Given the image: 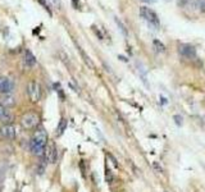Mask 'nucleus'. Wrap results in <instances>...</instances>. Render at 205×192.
Segmentation results:
<instances>
[{
	"mask_svg": "<svg viewBox=\"0 0 205 192\" xmlns=\"http://www.w3.org/2000/svg\"><path fill=\"white\" fill-rule=\"evenodd\" d=\"M140 16H141V18H144L150 26H153L155 28H158L160 26L159 17L153 9H150L147 7H141L140 8Z\"/></svg>",
	"mask_w": 205,
	"mask_h": 192,
	"instance_id": "2",
	"label": "nucleus"
},
{
	"mask_svg": "<svg viewBox=\"0 0 205 192\" xmlns=\"http://www.w3.org/2000/svg\"><path fill=\"white\" fill-rule=\"evenodd\" d=\"M114 22H115V25L118 26V28H119V31L123 34V36H127L128 35V32H127V28H126V26L123 25V22L122 21L118 18V17H114Z\"/></svg>",
	"mask_w": 205,
	"mask_h": 192,
	"instance_id": "12",
	"label": "nucleus"
},
{
	"mask_svg": "<svg viewBox=\"0 0 205 192\" xmlns=\"http://www.w3.org/2000/svg\"><path fill=\"white\" fill-rule=\"evenodd\" d=\"M25 64H26V67H28V68H32L36 64V58L31 53V50H26L25 51Z\"/></svg>",
	"mask_w": 205,
	"mask_h": 192,
	"instance_id": "10",
	"label": "nucleus"
},
{
	"mask_svg": "<svg viewBox=\"0 0 205 192\" xmlns=\"http://www.w3.org/2000/svg\"><path fill=\"white\" fill-rule=\"evenodd\" d=\"M145 2H154V0H145Z\"/></svg>",
	"mask_w": 205,
	"mask_h": 192,
	"instance_id": "23",
	"label": "nucleus"
},
{
	"mask_svg": "<svg viewBox=\"0 0 205 192\" xmlns=\"http://www.w3.org/2000/svg\"><path fill=\"white\" fill-rule=\"evenodd\" d=\"M41 158L44 159L45 163H57L58 153H57L55 146H46L45 147V153H44V155H42Z\"/></svg>",
	"mask_w": 205,
	"mask_h": 192,
	"instance_id": "6",
	"label": "nucleus"
},
{
	"mask_svg": "<svg viewBox=\"0 0 205 192\" xmlns=\"http://www.w3.org/2000/svg\"><path fill=\"white\" fill-rule=\"evenodd\" d=\"M178 53H179L183 58L190 59V60L196 58V50H195V48H193L192 45H190V44H181L179 48H178Z\"/></svg>",
	"mask_w": 205,
	"mask_h": 192,
	"instance_id": "5",
	"label": "nucleus"
},
{
	"mask_svg": "<svg viewBox=\"0 0 205 192\" xmlns=\"http://www.w3.org/2000/svg\"><path fill=\"white\" fill-rule=\"evenodd\" d=\"M0 135L4 136L5 138H14L16 137V130H14L13 126L5 124L0 128Z\"/></svg>",
	"mask_w": 205,
	"mask_h": 192,
	"instance_id": "8",
	"label": "nucleus"
},
{
	"mask_svg": "<svg viewBox=\"0 0 205 192\" xmlns=\"http://www.w3.org/2000/svg\"><path fill=\"white\" fill-rule=\"evenodd\" d=\"M175 121H176V123L178 126H181L182 124V117L181 115H175Z\"/></svg>",
	"mask_w": 205,
	"mask_h": 192,
	"instance_id": "18",
	"label": "nucleus"
},
{
	"mask_svg": "<svg viewBox=\"0 0 205 192\" xmlns=\"http://www.w3.org/2000/svg\"><path fill=\"white\" fill-rule=\"evenodd\" d=\"M196 5L201 12H205V0H196Z\"/></svg>",
	"mask_w": 205,
	"mask_h": 192,
	"instance_id": "17",
	"label": "nucleus"
},
{
	"mask_svg": "<svg viewBox=\"0 0 205 192\" xmlns=\"http://www.w3.org/2000/svg\"><path fill=\"white\" fill-rule=\"evenodd\" d=\"M78 48V51H80V54L82 55V58H83V60H85V63L86 64H87V66L90 67V68H94V64H92V62H91V59H90V57L87 55V54H86V53L80 48V46H77Z\"/></svg>",
	"mask_w": 205,
	"mask_h": 192,
	"instance_id": "15",
	"label": "nucleus"
},
{
	"mask_svg": "<svg viewBox=\"0 0 205 192\" xmlns=\"http://www.w3.org/2000/svg\"><path fill=\"white\" fill-rule=\"evenodd\" d=\"M153 45H154V48H155V50L158 51V53H165V45L163 44L161 41H159V40H154L153 41Z\"/></svg>",
	"mask_w": 205,
	"mask_h": 192,
	"instance_id": "13",
	"label": "nucleus"
},
{
	"mask_svg": "<svg viewBox=\"0 0 205 192\" xmlns=\"http://www.w3.org/2000/svg\"><path fill=\"white\" fill-rule=\"evenodd\" d=\"M154 168H155V169H158V170H159V172H161V168H160V167H159V165L156 164V163L154 164Z\"/></svg>",
	"mask_w": 205,
	"mask_h": 192,
	"instance_id": "21",
	"label": "nucleus"
},
{
	"mask_svg": "<svg viewBox=\"0 0 205 192\" xmlns=\"http://www.w3.org/2000/svg\"><path fill=\"white\" fill-rule=\"evenodd\" d=\"M22 126L26 128V130H34L36 128L40 123V118L39 115L34 112H30V113H26L23 117H22Z\"/></svg>",
	"mask_w": 205,
	"mask_h": 192,
	"instance_id": "3",
	"label": "nucleus"
},
{
	"mask_svg": "<svg viewBox=\"0 0 205 192\" xmlns=\"http://www.w3.org/2000/svg\"><path fill=\"white\" fill-rule=\"evenodd\" d=\"M48 133L45 130H37L34 132L30 141L31 153L36 156H42L45 153V147L48 146Z\"/></svg>",
	"mask_w": 205,
	"mask_h": 192,
	"instance_id": "1",
	"label": "nucleus"
},
{
	"mask_svg": "<svg viewBox=\"0 0 205 192\" xmlns=\"http://www.w3.org/2000/svg\"><path fill=\"white\" fill-rule=\"evenodd\" d=\"M12 90H13V82L8 77H0V92L10 94Z\"/></svg>",
	"mask_w": 205,
	"mask_h": 192,
	"instance_id": "7",
	"label": "nucleus"
},
{
	"mask_svg": "<svg viewBox=\"0 0 205 192\" xmlns=\"http://www.w3.org/2000/svg\"><path fill=\"white\" fill-rule=\"evenodd\" d=\"M2 104L3 105H7V106H13L16 104V101H14L13 96H10V95L7 94V96H4V98L2 99Z\"/></svg>",
	"mask_w": 205,
	"mask_h": 192,
	"instance_id": "14",
	"label": "nucleus"
},
{
	"mask_svg": "<svg viewBox=\"0 0 205 192\" xmlns=\"http://www.w3.org/2000/svg\"><path fill=\"white\" fill-rule=\"evenodd\" d=\"M39 2H40L42 5H44V8L48 10V12H49V14H51V12H50V8H49V7H48V4L45 3V0H39Z\"/></svg>",
	"mask_w": 205,
	"mask_h": 192,
	"instance_id": "19",
	"label": "nucleus"
},
{
	"mask_svg": "<svg viewBox=\"0 0 205 192\" xmlns=\"http://www.w3.org/2000/svg\"><path fill=\"white\" fill-rule=\"evenodd\" d=\"M105 179H106V182H108V183H109V185H110V183L113 182V174H112V172H110V169H109V168H108V167L105 168Z\"/></svg>",
	"mask_w": 205,
	"mask_h": 192,
	"instance_id": "16",
	"label": "nucleus"
},
{
	"mask_svg": "<svg viewBox=\"0 0 205 192\" xmlns=\"http://www.w3.org/2000/svg\"><path fill=\"white\" fill-rule=\"evenodd\" d=\"M119 58H121V60H123V62H128V59H127V58H124V57H122V55H121Z\"/></svg>",
	"mask_w": 205,
	"mask_h": 192,
	"instance_id": "22",
	"label": "nucleus"
},
{
	"mask_svg": "<svg viewBox=\"0 0 205 192\" xmlns=\"http://www.w3.org/2000/svg\"><path fill=\"white\" fill-rule=\"evenodd\" d=\"M66 128H67V121L64 119V118H62L60 122H59V124H58V128H57V135L58 136H62L64 133V131H66Z\"/></svg>",
	"mask_w": 205,
	"mask_h": 192,
	"instance_id": "11",
	"label": "nucleus"
},
{
	"mask_svg": "<svg viewBox=\"0 0 205 192\" xmlns=\"http://www.w3.org/2000/svg\"><path fill=\"white\" fill-rule=\"evenodd\" d=\"M12 119H13V115L4 108L3 104H0V122L9 123V122H12Z\"/></svg>",
	"mask_w": 205,
	"mask_h": 192,
	"instance_id": "9",
	"label": "nucleus"
},
{
	"mask_svg": "<svg viewBox=\"0 0 205 192\" xmlns=\"http://www.w3.org/2000/svg\"><path fill=\"white\" fill-rule=\"evenodd\" d=\"M51 2H53V4L55 5L57 8H60V0H51Z\"/></svg>",
	"mask_w": 205,
	"mask_h": 192,
	"instance_id": "20",
	"label": "nucleus"
},
{
	"mask_svg": "<svg viewBox=\"0 0 205 192\" xmlns=\"http://www.w3.org/2000/svg\"><path fill=\"white\" fill-rule=\"evenodd\" d=\"M27 94L32 103H37L41 99V86L36 81H31L27 85Z\"/></svg>",
	"mask_w": 205,
	"mask_h": 192,
	"instance_id": "4",
	"label": "nucleus"
}]
</instances>
